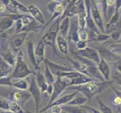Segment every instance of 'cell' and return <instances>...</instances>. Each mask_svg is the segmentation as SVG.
Segmentation results:
<instances>
[{"instance_id":"6da1fadb","label":"cell","mask_w":121,"mask_h":113,"mask_svg":"<svg viewBox=\"0 0 121 113\" xmlns=\"http://www.w3.org/2000/svg\"><path fill=\"white\" fill-rule=\"evenodd\" d=\"M113 83V80L104 81L93 80L87 82L86 84L77 85L72 88L76 89L78 92L82 93L88 100H92L93 99L94 97H96L98 94L103 92L104 89L107 88L108 87L111 86Z\"/></svg>"},{"instance_id":"7a4b0ae2","label":"cell","mask_w":121,"mask_h":113,"mask_svg":"<svg viewBox=\"0 0 121 113\" xmlns=\"http://www.w3.org/2000/svg\"><path fill=\"white\" fill-rule=\"evenodd\" d=\"M43 28V26L39 24L31 15L24 14V16L14 22L15 33L36 32L39 29Z\"/></svg>"},{"instance_id":"3957f363","label":"cell","mask_w":121,"mask_h":113,"mask_svg":"<svg viewBox=\"0 0 121 113\" xmlns=\"http://www.w3.org/2000/svg\"><path fill=\"white\" fill-rule=\"evenodd\" d=\"M91 4H92V5H91V14H92L93 21L97 26L98 29L100 30V32L104 33L105 29L104 27V20L98 3L95 0H91Z\"/></svg>"},{"instance_id":"277c9868","label":"cell","mask_w":121,"mask_h":113,"mask_svg":"<svg viewBox=\"0 0 121 113\" xmlns=\"http://www.w3.org/2000/svg\"><path fill=\"white\" fill-rule=\"evenodd\" d=\"M93 48H95L98 51L101 57L104 58L108 63H113L121 59V56L116 54L115 53L112 52L109 48H106L101 44H96L93 46Z\"/></svg>"},{"instance_id":"5b68a950","label":"cell","mask_w":121,"mask_h":113,"mask_svg":"<svg viewBox=\"0 0 121 113\" xmlns=\"http://www.w3.org/2000/svg\"><path fill=\"white\" fill-rule=\"evenodd\" d=\"M77 54L79 56H82L83 57L90 60L91 61L94 62L95 64H98L101 60V56L98 51L93 47L85 48L82 50H78Z\"/></svg>"},{"instance_id":"8992f818","label":"cell","mask_w":121,"mask_h":113,"mask_svg":"<svg viewBox=\"0 0 121 113\" xmlns=\"http://www.w3.org/2000/svg\"><path fill=\"white\" fill-rule=\"evenodd\" d=\"M59 24L60 22L58 23L56 26V29L54 30H52V29H49L48 31L45 33V35L43 36L42 39L43 40L45 44H47L51 46L55 51H56V40L59 34Z\"/></svg>"},{"instance_id":"52a82bcc","label":"cell","mask_w":121,"mask_h":113,"mask_svg":"<svg viewBox=\"0 0 121 113\" xmlns=\"http://www.w3.org/2000/svg\"><path fill=\"white\" fill-rule=\"evenodd\" d=\"M79 23H78V17L77 15L72 17L70 18V30L68 32L67 39L68 41H73L74 43H77L79 40Z\"/></svg>"},{"instance_id":"ba28073f","label":"cell","mask_w":121,"mask_h":113,"mask_svg":"<svg viewBox=\"0 0 121 113\" xmlns=\"http://www.w3.org/2000/svg\"><path fill=\"white\" fill-rule=\"evenodd\" d=\"M27 8L29 10V13L31 14V16L39 24L44 26L45 25V19L43 16V13H42L41 10L39 8V7L36 6L35 5H33V4H30V5L27 6Z\"/></svg>"},{"instance_id":"9c48e42d","label":"cell","mask_w":121,"mask_h":113,"mask_svg":"<svg viewBox=\"0 0 121 113\" xmlns=\"http://www.w3.org/2000/svg\"><path fill=\"white\" fill-rule=\"evenodd\" d=\"M97 67L105 81L111 80V67L108 61H106L104 58L101 57L100 62L97 64Z\"/></svg>"},{"instance_id":"30bf717a","label":"cell","mask_w":121,"mask_h":113,"mask_svg":"<svg viewBox=\"0 0 121 113\" xmlns=\"http://www.w3.org/2000/svg\"><path fill=\"white\" fill-rule=\"evenodd\" d=\"M56 44L60 53L68 56V55H69V45H68V41L66 38L58 34L56 40Z\"/></svg>"},{"instance_id":"8fae6325","label":"cell","mask_w":121,"mask_h":113,"mask_svg":"<svg viewBox=\"0 0 121 113\" xmlns=\"http://www.w3.org/2000/svg\"><path fill=\"white\" fill-rule=\"evenodd\" d=\"M27 32H20V33H15L11 38V44L14 49H19L26 40Z\"/></svg>"},{"instance_id":"7c38bea8","label":"cell","mask_w":121,"mask_h":113,"mask_svg":"<svg viewBox=\"0 0 121 113\" xmlns=\"http://www.w3.org/2000/svg\"><path fill=\"white\" fill-rule=\"evenodd\" d=\"M120 10L115 9L113 13L112 14V16L110 18V20L108 21L107 24H106L105 27V31L104 33L108 31V29H114L116 26L118 24V23L120 21Z\"/></svg>"},{"instance_id":"4fadbf2b","label":"cell","mask_w":121,"mask_h":113,"mask_svg":"<svg viewBox=\"0 0 121 113\" xmlns=\"http://www.w3.org/2000/svg\"><path fill=\"white\" fill-rule=\"evenodd\" d=\"M70 18L71 17H64L60 21V24H59V34L61 35L63 37L66 38V39L70 30Z\"/></svg>"},{"instance_id":"5bb4252c","label":"cell","mask_w":121,"mask_h":113,"mask_svg":"<svg viewBox=\"0 0 121 113\" xmlns=\"http://www.w3.org/2000/svg\"><path fill=\"white\" fill-rule=\"evenodd\" d=\"M14 20L10 17L3 15L0 20V33L5 32L10 30L14 26Z\"/></svg>"},{"instance_id":"9a60e30c","label":"cell","mask_w":121,"mask_h":113,"mask_svg":"<svg viewBox=\"0 0 121 113\" xmlns=\"http://www.w3.org/2000/svg\"><path fill=\"white\" fill-rule=\"evenodd\" d=\"M45 46V44L44 43V41L41 39L35 48V55L36 56V57L38 59H40V60L43 59Z\"/></svg>"},{"instance_id":"2e32d148","label":"cell","mask_w":121,"mask_h":113,"mask_svg":"<svg viewBox=\"0 0 121 113\" xmlns=\"http://www.w3.org/2000/svg\"><path fill=\"white\" fill-rule=\"evenodd\" d=\"M110 39H111V36H110V34L100 32L95 36V39L92 41L98 43V44H101V43L107 42Z\"/></svg>"},{"instance_id":"e0dca14e","label":"cell","mask_w":121,"mask_h":113,"mask_svg":"<svg viewBox=\"0 0 121 113\" xmlns=\"http://www.w3.org/2000/svg\"><path fill=\"white\" fill-rule=\"evenodd\" d=\"M48 63L49 64V66H50L52 69L55 70L54 73H62V72H69V71L73 70V69H70V68L65 67V66H60V65H58V64L52 63L51 62H48Z\"/></svg>"},{"instance_id":"ac0fdd59","label":"cell","mask_w":121,"mask_h":113,"mask_svg":"<svg viewBox=\"0 0 121 113\" xmlns=\"http://www.w3.org/2000/svg\"><path fill=\"white\" fill-rule=\"evenodd\" d=\"M96 99H97V102L98 103V105H99V109H100V110L102 113H113L111 108L106 105L104 102L100 99L99 97L97 96Z\"/></svg>"},{"instance_id":"d6986e66","label":"cell","mask_w":121,"mask_h":113,"mask_svg":"<svg viewBox=\"0 0 121 113\" xmlns=\"http://www.w3.org/2000/svg\"><path fill=\"white\" fill-rule=\"evenodd\" d=\"M111 88L113 89V92L116 93V96H115L114 99H113V105H115V106H117L119 109H121V91H118L117 90H116L113 87L112 85H111Z\"/></svg>"},{"instance_id":"ffe728a7","label":"cell","mask_w":121,"mask_h":113,"mask_svg":"<svg viewBox=\"0 0 121 113\" xmlns=\"http://www.w3.org/2000/svg\"><path fill=\"white\" fill-rule=\"evenodd\" d=\"M88 100H89L87 99V98L84 95L79 96V97H77L73 100H72L70 103V105H82L83 104H85Z\"/></svg>"},{"instance_id":"44dd1931","label":"cell","mask_w":121,"mask_h":113,"mask_svg":"<svg viewBox=\"0 0 121 113\" xmlns=\"http://www.w3.org/2000/svg\"><path fill=\"white\" fill-rule=\"evenodd\" d=\"M27 71V68L26 67L24 63L21 60V58L18 59V64H17V71H16V74L19 75H22L25 73Z\"/></svg>"},{"instance_id":"7402d4cb","label":"cell","mask_w":121,"mask_h":113,"mask_svg":"<svg viewBox=\"0 0 121 113\" xmlns=\"http://www.w3.org/2000/svg\"><path fill=\"white\" fill-rule=\"evenodd\" d=\"M108 48L111 50L112 52L115 53L116 54L119 55L120 56H121V43H113V44H111L109 45Z\"/></svg>"},{"instance_id":"603a6c76","label":"cell","mask_w":121,"mask_h":113,"mask_svg":"<svg viewBox=\"0 0 121 113\" xmlns=\"http://www.w3.org/2000/svg\"><path fill=\"white\" fill-rule=\"evenodd\" d=\"M109 34L111 36V39L113 41V43L117 42L121 39V29L113 30V31H111Z\"/></svg>"},{"instance_id":"cb8c5ba5","label":"cell","mask_w":121,"mask_h":113,"mask_svg":"<svg viewBox=\"0 0 121 113\" xmlns=\"http://www.w3.org/2000/svg\"><path fill=\"white\" fill-rule=\"evenodd\" d=\"M101 9L103 13V17L106 20L108 21V6H107V0H101Z\"/></svg>"},{"instance_id":"d4e9b609","label":"cell","mask_w":121,"mask_h":113,"mask_svg":"<svg viewBox=\"0 0 121 113\" xmlns=\"http://www.w3.org/2000/svg\"><path fill=\"white\" fill-rule=\"evenodd\" d=\"M112 80L113 81V82H115L117 85H119L121 86V73H120L119 71H117L115 69L113 73Z\"/></svg>"},{"instance_id":"484cf974","label":"cell","mask_w":121,"mask_h":113,"mask_svg":"<svg viewBox=\"0 0 121 113\" xmlns=\"http://www.w3.org/2000/svg\"><path fill=\"white\" fill-rule=\"evenodd\" d=\"M79 39L82 40V41L89 40V33L86 30V29L79 30Z\"/></svg>"},{"instance_id":"4316f807","label":"cell","mask_w":121,"mask_h":113,"mask_svg":"<svg viewBox=\"0 0 121 113\" xmlns=\"http://www.w3.org/2000/svg\"><path fill=\"white\" fill-rule=\"evenodd\" d=\"M59 2H55V1H52L51 0V2H49L48 5H47V10L48 11V12L51 14V15L54 13V11L55 10V8L56 6L58 5V4Z\"/></svg>"},{"instance_id":"83f0119b","label":"cell","mask_w":121,"mask_h":113,"mask_svg":"<svg viewBox=\"0 0 121 113\" xmlns=\"http://www.w3.org/2000/svg\"><path fill=\"white\" fill-rule=\"evenodd\" d=\"M67 111L70 113H85L86 109H84L82 107L79 108L77 106H75V107H69Z\"/></svg>"},{"instance_id":"f1b7e54d","label":"cell","mask_w":121,"mask_h":113,"mask_svg":"<svg viewBox=\"0 0 121 113\" xmlns=\"http://www.w3.org/2000/svg\"><path fill=\"white\" fill-rule=\"evenodd\" d=\"M88 41H82V40H79L76 44V46L78 48V50H82L87 47V44H88Z\"/></svg>"},{"instance_id":"f546056e","label":"cell","mask_w":121,"mask_h":113,"mask_svg":"<svg viewBox=\"0 0 121 113\" xmlns=\"http://www.w3.org/2000/svg\"><path fill=\"white\" fill-rule=\"evenodd\" d=\"M82 108H84L86 109H88V110L91 112V113H102L101 112L97 110L95 108L93 107H91V106H89V105H84V106H82Z\"/></svg>"},{"instance_id":"4dcf8cb0","label":"cell","mask_w":121,"mask_h":113,"mask_svg":"<svg viewBox=\"0 0 121 113\" xmlns=\"http://www.w3.org/2000/svg\"><path fill=\"white\" fill-rule=\"evenodd\" d=\"M113 66H114L115 69H117V71H119L120 73H121V59L117 60V62L113 63Z\"/></svg>"},{"instance_id":"1f68e13d","label":"cell","mask_w":121,"mask_h":113,"mask_svg":"<svg viewBox=\"0 0 121 113\" xmlns=\"http://www.w3.org/2000/svg\"><path fill=\"white\" fill-rule=\"evenodd\" d=\"M52 113H60L61 112V108L59 107L58 105H55V106H53L52 109Z\"/></svg>"},{"instance_id":"d6a6232c","label":"cell","mask_w":121,"mask_h":113,"mask_svg":"<svg viewBox=\"0 0 121 113\" xmlns=\"http://www.w3.org/2000/svg\"><path fill=\"white\" fill-rule=\"evenodd\" d=\"M114 8L117 10H120V8H121V0H115Z\"/></svg>"},{"instance_id":"836d02e7","label":"cell","mask_w":121,"mask_h":113,"mask_svg":"<svg viewBox=\"0 0 121 113\" xmlns=\"http://www.w3.org/2000/svg\"><path fill=\"white\" fill-rule=\"evenodd\" d=\"M7 10L6 5L2 2H0V13H3Z\"/></svg>"},{"instance_id":"e575fe53","label":"cell","mask_w":121,"mask_h":113,"mask_svg":"<svg viewBox=\"0 0 121 113\" xmlns=\"http://www.w3.org/2000/svg\"><path fill=\"white\" fill-rule=\"evenodd\" d=\"M14 98H15V100H19L21 99V94L18 93H16L14 94Z\"/></svg>"},{"instance_id":"d590c367","label":"cell","mask_w":121,"mask_h":113,"mask_svg":"<svg viewBox=\"0 0 121 113\" xmlns=\"http://www.w3.org/2000/svg\"><path fill=\"white\" fill-rule=\"evenodd\" d=\"M52 1H55V2H61L64 1V0H52Z\"/></svg>"},{"instance_id":"8d00e7d4","label":"cell","mask_w":121,"mask_h":113,"mask_svg":"<svg viewBox=\"0 0 121 113\" xmlns=\"http://www.w3.org/2000/svg\"><path fill=\"white\" fill-rule=\"evenodd\" d=\"M117 42H118V43H121V39H120L118 41H117ZM116 43H117V42H116Z\"/></svg>"},{"instance_id":"74e56055","label":"cell","mask_w":121,"mask_h":113,"mask_svg":"<svg viewBox=\"0 0 121 113\" xmlns=\"http://www.w3.org/2000/svg\"><path fill=\"white\" fill-rule=\"evenodd\" d=\"M85 113H91V112H88V111H86H86H85Z\"/></svg>"},{"instance_id":"f35d334b","label":"cell","mask_w":121,"mask_h":113,"mask_svg":"<svg viewBox=\"0 0 121 113\" xmlns=\"http://www.w3.org/2000/svg\"><path fill=\"white\" fill-rule=\"evenodd\" d=\"M120 17H121V8H120Z\"/></svg>"},{"instance_id":"ab89813d","label":"cell","mask_w":121,"mask_h":113,"mask_svg":"<svg viewBox=\"0 0 121 113\" xmlns=\"http://www.w3.org/2000/svg\"><path fill=\"white\" fill-rule=\"evenodd\" d=\"M95 1H97V2H101V0H95Z\"/></svg>"},{"instance_id":"60d3db41","label":"cell","mask_w":121,"mask_h":113,"mask_svg":"<svg viewBox=\"0 0 121 113\" xmlns=\"http://www.w3.org/2000/svg\"><path fill=\"white\" fill-rule=\"evenodd\" d=\"M0 45H1V44H0Z\"/></svg>"}]
</instances>
